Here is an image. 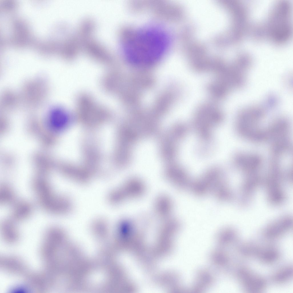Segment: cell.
Masks as SVG:
<instances>
[{"mask_svg":"<svg viewBox=\"0 0 293 293\" xmlns=\"http://www.w3.org/2000/svg\"><path fill=\"white\" fill-rule=\"evenodd\" d=\"M291 149V144L288 137L272 141L270 153L273 157L278 158L280 156L288 152Z\"/></svg>","mask_w":293,"mask_h":293,"instance_id":"15","label":"cell"},{"mask_svg":"<svg viewBox=\"0 0 293 293\" xmlns=\"http://www.w3.org/2000/svg\"><path fill=\"white\" fill-rule=\"evenodd\" d=\"M144 189V186L141 182L137 180H131L112 192L109 195V199L112 203H118L127 197L139 195Z\"/></svg>","mask_w":293,"mask_h":293,"instance_id":"11","label":"cell"},{"mask_svg":"<svg viewBox=\"0 0 293 293\" xmlns=\"http://www.w3.org/2000/svg\"><path fill=\"white\" fill-rule=\"evenodd\" d=\"M50 120L52 126L56 128H61L66 124L68 120L67 113L63 109L56 108L51 111Z\"/></svg>","mask_w":293,"mask_h":293,"instance_id":"18","label":"cell"},{"mask_svg":"<svg viewBox=\"0 0 293 293\" xmlns=\"http://www.w3.org/2000/svg\"><path fill=\"white\" fill-rule=\"evenodd\" d=\"M156 204L157 212L162 217H167L171 208V203L169 199L165 195H161L158 199Z\"/></svg>","mask_w":293,"mask_h":293,"instance_id":"19","label":"cell"},{"mask_svg":"<svg viewBox=\"0 0 293 293\" xmlns=\"http://www.w3.org/2000/svg\"><path fill=\"white\" fill-rule=\"evenodd\" d=\"M289 125L284 118H279L272 122L265 129L268 140L272 141L288 137Z\"/></svg>","mask_w":293,"mask_h":293,"instance_id":"12","label":"cell"},{"mask_svg":"<svg viewBox=\"0 0 293 293\" xmlns=\"http://www.w3.org/2000/svg\"><path fill=\"white\" fill-rule=\"evenodd\" d=\"M292 226V217L288 215H284L268 224L264 228L262 233L266 238L276 239L288 232Z\"/></svg>","mask_w":293,"mask_h":293,"instance_id":"9","label":"cell"},{"mask_svg":"<svg viewBox=\"0 0 293 293\" xmlns=\"http://www.w3.org/2000/svg\"><path fill=\"white\" fill-rule=\"evenodd\" d=\"M190 189L196 195L212 193L222 201H229L233 198V193L223 173L217 168L208 171L200 178L192 181Z\"/></svg>","mask_w":293,"mask_h":293,"instance_id":"2","label":"cell"},{"mask_svg":"<svg viewBox=\"0 0 293 293\" xmlns=\"http://www.w3.org/2000/svg\"><path fill=\"white\" fill-rule=\"evenodd\" d=\"M245 256L254 257L264 263L270 264L278 260L279 252L274 247L252 242H247L244 248Z\"/></svg>","mask_w":293,"mask_h":293,"instance_id":"7","label":"cell"},{"mask_svg":"<svg viewBox=\"0 0 293 293\" xmlns=\"http://www.w3.org/2000/svg\"><path fill=\"white\" fill-rule=\"evenodd\" d=\"M284 180L283 173L278 159L273 158L263 183L264 185L267 201L273 206L282 204L286 196L283 186Z\"/></svg>","mask_w":293,"mask_h":293,"instance_id":"4","label":"cell"},{"mask_svg":"<svg viewBox=\"0 0 293 293\" xmlns=\"http://www.w3.org/2000/svg\"><path fill=\"white\" fill-rule=\"evenodd\" d=\"M33 191L42 209L49 214L60 215L65 214L70 209L69 200L57 194L50 183L43 179L34 180L31 183Z\"/></svg>","mask_w":293,"mask_h":293,"instance_id":"3","label":"cell"},{"mask_svg":"<svg viewBox=\"0 0 293 293\" xmlns=\"http://www.w3.org/2000/svg\"><path fill=\"white\" fill-rule=\"evenodd\" d=\"M11 217L15 222L25 221L29 218L33 212V207L29 201L17 200L13 205Z\"/></svg>","mask_w":293,"mask_h":293,"instance_id":"13","label":"cell"},{"mask_svg":"<svg viewBox=\"0 0 293 293\" xmlns=\"http://www.w3.org/2000/svg\"><path fill=\"white\" fill-rule=\"evenodd\" d=\"M223 119L222 112L213 105L205 104L200 107L196 112L194 122L201 137L209 140L211 136V128L220 123Z\"/></svg>","mask_w":293,"mask_h":293,"instance_id":"5","label":"cell"},{"mask_svg":"<svg viewBox=\"0 0 293 293\" xmlns=\"http://www.w3.org/2000/svg\"><path fill=\"white\" fill-rule=\"evenodd\" d=\"M147 27L132 32L125 42V55L132 62L151 63L161 58L166 52L169 42L166 31L160 27Z\"/></svg>","mask_w":293,"mask_h":293,"instance_id":"1","label":"cell"},{"mask_svg":"<svg viewBox=\"0 0 293 293\" xmlns=\"http://www.w3.org/2000/svg\"><path fill=\"white\" fill-rule=\"evenodd\" d=\"M17 201L15 191L11 185L2 183L0 185V203L3 205H13Z\"/></svg>","mask_w":293,"mask_h":293,"instance_id":"17","label":"cell"},{"mask_svg":"<svg viewBox=\"0 0 293 293\" xmlns=\"http://www.w3.org/2000/svg\"><path fill=\"white\" fill-rule=\"evenodd\" d=\"M237 276L241 286L246 292H261L266 288L267 282L265 279L248 268L242 267L239 268Z\"/></svg>","mask_w":293,"mask_h":293,"instance_id":"6","label":"cell"},{"mask_svg":"<svg viewBox=\"0 0 293 293\" xmlns=\"http://www.w3.org/2000/svg\"><path fill=\"white\" fill-rule=\"evenodd\" d=\"M169 177L176 187L181 189L190 188L192 181L188 174L179 167L174 168L169 173Z\"/></svg>","mask_w":293,"mask_h":293,"instance_id":"14","label":"cell"},{"mask_svg":"<svg viewBox=\"0 0 293 293\" xmlns=\"http://www.w3.org/2000/svg\"><path fill=\"white\" fill-rule=\"evenodd\" d=\"M263 183V178L258 172L246 174L241 183L239 203L243 207L251 202L257 190Z\"/></svg>","mask_w":293,"mask_h":293,"instance_id":"8","label":"cell"},{"mask_svg":"<svg viewBox=\"0 0 293 293\" xmlns=\"http://www.w3.org/2000/svg\"><path fill=\"white\" fill-rule=\"evenodd\" d=\"M233 160L236 168L246 175L258 172L262 163L261 157L255 154L239 153Z\"/></svg>","mask_w":293,"mask_h":293,"instance_id":"10","label":"cell"},{"mask_svg":"<svg viewBox=\"0 0 293 293\" xmlns=\"http://www.w3.org/2000/svg\"><path fill=\"white\" fill-rule=\"evenodd\" d=\"M293 274L292 266L287 265L280 268L273 272L271 276V279L275 283L283 284L292 278Z\"/></svg>","mask_w":293,"mask_h":293,"instance_id":"16","label":"cell"}]
</instances>
